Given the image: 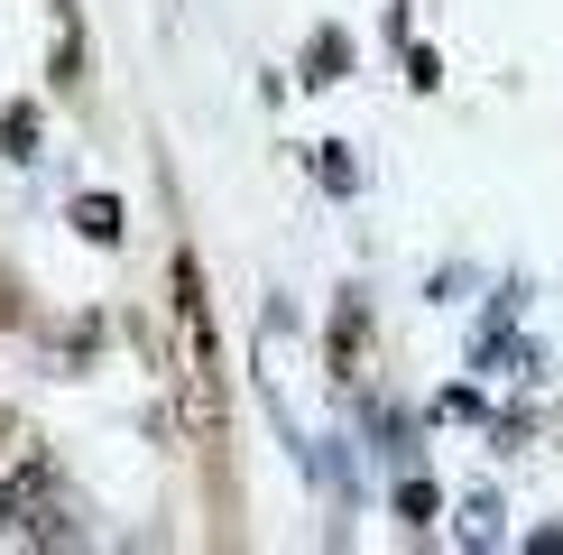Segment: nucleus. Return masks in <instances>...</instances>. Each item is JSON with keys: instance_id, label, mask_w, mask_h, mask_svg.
<instances>
[{"instance_id": "obj_1", "label": "nucleus", "mask_w": 563, "mask_h": 555, "mask_svg": "<svg viewBox=\"0 0 563 555\" xmlns=\"http://www.w3.org/2000/svg\"><path fill=\"white\" fill-rule=\"evenodd\" d=\"M176 324H185V407H195L203 454H222V342H213V306H203L195 250H176Z\"/></svg>"}, {"instance_id": "obj_2", "label": "nucleus", "mask_w": 563, "mask_h": 555, "mask_svg": "<svg viewBox=\"0 0 563 555\" xmlns=\"http://www.w3.org/2000/svg\"><path fill=\"white\" fill-rule=\"evenodd\" d=\"M0 537H19V546H84L75 491H65L56 454H29L10 481H0Z\"/></svg>"}, {"instance_id": "obj_3", "label": "nucleus", "mask_w": 563, "mask_h": 555, "mask_svg": "<svg viewBox=\"0 0 563 555\" xmlns=\"http://www.w3.org/2000/svg\"><path fill=\"white\" fill-rule=\"evenodd\" d=\"M46 75H56V92H84V19H75V0H56V56H46Z\"/></svg>"}, {"instance_id": "obj_4", "label": "nucleus", "mask_w": 563, "mask_h": 555, "mask_svg": "<svg viewBox=\"0 0 563 555\" xmlns=\"http://www.w3.org/2000/svg\"><path fill=\"white\" fill-rule=\"evenodd\" d=\"M351 75V37L342 29H314L305 37V84H342Z\"/></svg>"}, {"instance_id": "obj_5", "label": "nucleus", "mask_w": 563, "mask_h": 555, "mask_svg": "<svg viewBox=\"0 0 563 555\" xmlns=\"http://www.w3.org/2000/svg\"><path fill=\"white\" fill-rule=\"evenodd\" d=\"M37 139H46L37 102H10V111H0V157H19V167H29V157H37Z\"/></svg>"}, {"instance_id": "obj_6", "label": "nucleus", "mask_w": 563, "mask_h": 555, "mask_svg": "<svg viewBox=\"0 0 563 555\" xmlns=\"http://www.w3.org/2000/svg\"><path fill=\"white\" fill-rule=\"evenodd\" d=\"M361 334H369L361 296H342V315H333V380H351V370H361Z\"/></svg>"}, {"instance_id": "obj_7", "label": "nucleus", "mask_w": 563, "mask_h": 555, "mask_svg": "<svg viewBox=\"0 0 563 555\" xmlns=\"http://www.w3.org/2000/svg\"><path fill=\"white\" fill-rule=\"evenodd\" d=\"M65 222H75L84 241H102V250L121 241V204H111V195H75V214H65Z\"/></svg>"}, {"instance_id": "obj_8", "label": "nucleus", "mask_w": 563, "mask_h": 555, "mask_svg": "<svg viewBox=\"0 0 563 555\" xmlns=\"http://www.w3.org/2000/svg\"><path fill=\"white\" fill-rule=\"evenodd\" d=\"M314 176L333 185V195H351V185H361V167H351V157L333 149V139H323V149H314Z\"/></svg>"}, {"instance_id": "obj_9", "label": "nucleus", "mask_w": 563, "mask_h": 555, "mask_svg": "<svg viewBox=\"0 0 563 555\" xmlns=\"http://www.w3.org/2000/svg\"><path fill=\"white\" fill-rule=\"evenodd\" d=\"M397 509H407V527L434 519V481H397Z\"/></svg>"}, {"instance_id": "obj_10", "label": "nucleus", "mask_w": 563, "mask_h": 555, "mask_svg": "<svg viewBox=\"0 0 563 555\" xmlns=\"http://www.w3.org/2000/svg\"><path fill=\"white\" fill-rule=\"evenodd\" d=\"M19 324H29V296H19V278L0 269V334H19Z\"/></svg>"}, {"instance_id": "obj_11", "label": "nucleus", "mask_w": 563, "mask_h": 555, "mask_svg": "<svg viewBox=\"0 0 563 555\" xmlns=\"http://www.w3.org/2000/svg\"><path fill=\"white\" fill-rule=\"evenodd\" d=\"M407 84H416V92H434V84H443V65H434V46H407Z\"/></svg>"}, {"instance_id": "obj_12", "label": "nucleus", "mask_w": 563, "mask_h": 555, "mask_svg": "<svg viewBox=\"0 0 563 555\" xmlns=\"http://www.w3.org/2000/svg\"><path fill=\"white\" fill-rule=\"evenodd\" d=\"M10 454H19V416L0 407V463H10Z\"/></svg>"}]
</instances>
